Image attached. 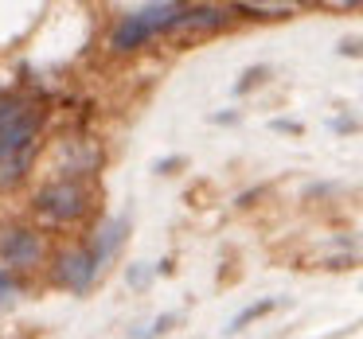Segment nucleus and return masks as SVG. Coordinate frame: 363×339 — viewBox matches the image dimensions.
I'll return each instance as SVG.
<instances>
[{"mask_svg":"<svg viewBox=\"0 0 363 339\" xmlns=\"http://www.w3.org/2000/svg\"><path fill=\"white\" fill-rule=\"evenodd\" d=\"M184 8H188V4H172V0H164V4H145V8L125 12V16L113 24L106 47L118 51V55L141 51L149 40H157V35H164V32H176L180 20H184Z\"/></svg>","mask_w":363,"mask_h":339,"instance_id":"obj_1","label":"nucleus"},{"mask_svg":"<svg viewBox=\"0 0 363 339\" xmlns=\"http://www.w3.org/2000/svg\"><path fill=\"white\" fill-rule=\"evenodd\" d=\"M43 129V110L28 98H0V164L16 172Z\"/></svg>","mask_w":363,"mask_h":339,"instance_id":"obj_2","label":"nucleus"},{"mask_svg":"<svg viewBox=\"0 0 363 339\" xmlns=\"http://www.w3.org/2000/svg\"><path fill=\"white\" fill-rule=\"evenodd\" d=\"M32 207H35L40 219L55 222V226H67V222H79L82 214L90 211V191H86V183H82V180L63 176V180L43 183V188L35 191Z\"/></svg>","mask_w":363,"mask_h":339,"instance_id":"obj_3","label":"nucleus"},{"mask_svg":"<svg viewBox=\"0 0 363 339\" xmlns=\"http://www.w3.org/2000/svg\"><path fill=\"white\" fill-rule=\"evenodd\" d=\"M98 269H102V261L94 258V250L90 246H74V250H63L55 258L51 281L67 292H90V285L98 281Z\"/></svg>","mask_w":363,"mask_h":339,"instance_id":"obj_4","label":"nucleus"},{"mask_svg":"<svg viewBox=\"0 0 363 339\" xmlns=\"http://www.w3.org/2000/svg\"><path fill=\"white\" fill-rule=\"evenodd\" d=\"M43 261V238L28 226L0 230V265L9 269H32Z\"/></svg>","mask_w":363,"mask_h":339,"instance_id":"obj_5","label":"nucleus"},{"mask_svg":"<svg viewBox=\"0 0 363 339\" xmlns=\"http://www.w3.org/2000/svg\"><path fill=\"white\" fill-rule=\"evenodd\" d=\"M121 242H125V222H121V219H106L102 226L90 234V250H94L98 261H110L113 253H118Z\"/></svg>","mask_w":363,"mask_h":339,"instance_id":"obj_6","label":"nucleus"},{"mask_svg":"<svg viewBox=\"0 0 363 339\" xmlns=\"http://www.w3.org/2000/svg\"><path fill=\"white\" fill-rule=\"evenodd\" d=\"M172 323H176V316L164 312V316H157V320H149V323H137V328L129 331V339H160Z\"/></svg>","mask_w":363,"mask_h":339,"instance_id":"obj_7","label":"nucleus"},{"mask_svg":"<svg viewBox=\"0 0 363 339\" xmlns=\"http://www.w3.org/2000/svg\"><path fill=\"white\" fill-rule=\"evenodd\" d=\"M269 308H277V300H274V297H266V300H258V304L242 308V312H238L235 320H230V328H227V331H230V335H235V331H242L246 323H250V320H258V316H266Z\"/></svg>","mask_w":363,"mask_h":339,"instance_id":"obj_8","label":"nucleus"},{"mask_svg":"<svg viewBox=\"0 0 363 339\" xmlns=\"http://www.w3.org/2000/svg\"><path fill=\"white\" fill-rule=\"evenodd\" d=\"M125 281H129V289H145V285L152 281V265L149 261H133V265L125 269Z\"/></svg>","mask_w":363,"mask_h":339,"instance_id":"obj_9","label":"nucleus"},{"mask_svg":"<svg viewBox=\"0 0 363 339\" xmlns=\"http://www.w3.org/2000/svg\"><path fill=\"white\" fill-rule=\"evenodd\" d=\"M12 292H16V277H12L9 269L0 265V300H9Z\"/></svg>","mask_w":363,"mask_h":339,"instance_id":"obj_10","label":"nucleus"}]
</instances>
